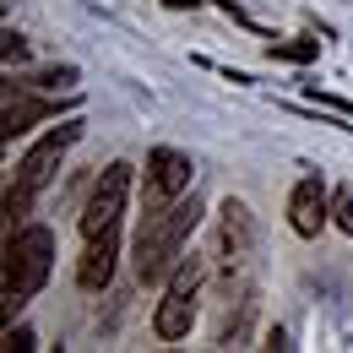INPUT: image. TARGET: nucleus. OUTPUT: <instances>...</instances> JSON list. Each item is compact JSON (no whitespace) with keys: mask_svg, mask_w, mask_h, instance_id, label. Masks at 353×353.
<instances>
[{"mask_svg":"<svg viewBox=\"0 0 353 353\" xmlns=\"http://www.w3.org/2000/svg\"><path fill=\"white\" fill-rule=\"evenodd\" d=\"M196 223H201V201L185 190L169 212H147L141 228H136V277L141 283H163L174 261L185 256V245H190V234H196Z\"/></svg>","mask_w":353,"mask_h":353,"instance_id":"obj_1","label":"nucleus"},{"mask_svg":"<svg viewBox=\"0 0 353 353\" xmlns=\"http://www.w3.org/2000/svg\"><path fill=\"white\" fill-rule=\"evenodd\" d=\"M49 272H54V234H49L44 223L11 228V234H6V272H0L6 299H11V305L33 299V294L49 283Z\"/></svg>","mask_w":353,"mask_h":353,"instance_id":"obj_2","label":"nucleus"},{"mask_svg":"<svg viewBox=\"0 0 353 353\" xmlns=\"http://www.w3.org/2000/svg\"><path fill=\"white\" fill-rule=\"evenodd\" d=\"M201 288H207V256H179L174 272L163 277V299L152 310V337L158 343H179L190 337L196 326V305H201Z\"/></svg>","mask_w":353,"mask_h":353,"instance_id":"obj_3","label":"nucleus"},{"mask_svg":"<svg viewBox=\"0 0 353 353\" xmlns=\"http://www.w3.org/2000/svg\"><path fill=\"white\" fill-rule=\"evenodd\" d=\"M190 185H196V163L179 147H152L147 152V179H141V218L147 212H169Z\"/></svg>","mask_w":353,"mask_h":353,"instance_id":"obj_4","label":"nucleus"},{"mask_svg":"<svg viewBox=\"0 0 353 353\" xmlns=\"http://www.w3.org/2000/svg\"><path fill=\"white\" fill-rule=\"evenodd\" d=\"M131 179H136L131 163H109V169H98V179H92V190H88V207H82V218H77L82 239L120 228V218H125V196H131Z\"/></svg>","mask_w":353,"mask_h":353,"instance_id":"obj_5","label":"nucleus"},{"mask_svg":"<svg viewBox=\"0 0 353 353\" xmlns=\"http://www.w3.org/2000/svg\"><path fill=\"white\" fill-rule=\"evenodd\" d=\"M77 141H82V120H65V125L44 131L28 152H22V158H17V174H11V179H17V185H28V190L39 196L49 179L60 174V163H65V152H71Z\"/></svg>","mask_w":353,"mask_h":353,"instance_id":"obj_6","label":"nucleus"},{"mask_svg":"<svg viewBox=\"0 0 353 353\" xmlns=\"http://www.w3.org/2000/svg\"><path fill=\"white\" fill-rule=\"evenodd\" d=\"M250 250H256V223H250V207L239 196H228L218 207V266L223 277L234 283V272L250 266Z\"/></svg>","mask_w":353,"mask_h":353,"instance_id":"obj_7","label":"nucleus"},{"mask_svg":"<svg viewBox=\"0 0 353 353\" xmlns=\"http://www.w3.org/2000/svg\"><path fill=\"white\" fill-rule=\"evenodd\" d=\"M288 223L299 239H315L321 223H332V190L321 185V174H299V185L288 190Z\"/></svg>","mask_w":353,"mask_h":353,"instance_id":"obj_8","label":"nucleus"},{"mask_svg":"<svg viewBox=\"0 0 353 353\" xmlns=\"http://www.w3.org/2000/svg\"><path fill=\"white\" fill-rule=\"evenodd\" d=\"M114 266H120V228L82 239V256H77V283H82L88 294H103V288L114 283Z\"/></svg>","mask_w":353,"mask_h":353,"instance_id":"obj_9","label":"nucleus"},{"mask_svg":"<svg viewBox=\"0 0 353 353\" xmlns=\"http://www.w3.org/2000/svg\"><path fill=\"white\" fill-rule=\"evenodd\" d=\"M60 109H71V103H60V98H28V82H17L6 92V141L28 136L39 120H54Z\"/></svg>","mask_w":353,"mask_h":353,"instance_id":"obj_10","label":"nucleus"},{"mask_svg":"<svg viewBox=\"0 0 353 353\" xmlns=\"http://www.w3.org/2000/svg\"><path fill=\"white\" fill-rule=\"evenodd\" d=\"M266 54H272V60H288V65H310V60L321 54V39H272Z\"/></svg>","mask_w":353,"mask_h":353,"instance_id":"obj_11","label":"nucleus"},{"mask_svg":"<svg viewBox=\"0 0 353 353\" xmlns=\"http://www.w3.org/2000/svg\"><path fill=\"white\" fill-rule=\"evenodd\" d=\"M28 88H39V92H71V88H77V65H49V71H39V77H28Z\"/></svg>","mask_w":353,"mask_h":353,"instance_id":"obj_12","label":"nucleus"},{"mask_svg":"<svg viewBox=\"0 0 353 353\" xmlns=\"http://www.w3.org/2000/svg\"><path fill=\"white\" fill-rule=\"evenodd\" d=\"M305 98L315 103V109H326V114H337V120H353V98H343V92H326L321 82H310Z\"/></svg>","mask_w":353,"mask_h":353,"instance_id":"obj_13","label":"nucleus"},{"mask_svg":"<svg viewBox=\"0 0 353 353\" xmlns=\"http://www.w3.org/2000/svg\"><path fill=\"white\" fill-rule=\"evenodd\" d=\"M332 223L353 234V190H332Z\"/></svg>","mask_w":353,"mask_h":353,"instance_id":"obj_14","label":"nucleus"},{"mask_svg":"<svg viewBox=\"0 0 353 353\" xmlns=\"http://www.w3.org/2000/svg\"><path fill=\"white\" fill-rule=\"evenodd\" d=\"M33 348V332H28V326H11V332H6V353H28Z\"/></svg>","mask_w":353,"mask_h":353,"instance_id":"obj_15","label":"nucleus"},{"mask_svg":"<svg viewBox=\"0 0 353 353\" xmlns=\"http://www.w3.org/2000/svg\"><path fill=\"white\" fill-rule=\"evenodd\" d=\"M6 65H11V60H28V44H22V33H6Z\"/></svg>","mask_w":353,"mask_h":353,"instance_id":"obj_16","label":"nucleus"},{"mask_svg":"<svg viewBox=\"0 0 353 353\" xmlns=\"http://www.w3.org/2000/svg\"><path fill=\"white\" fill-rule=\"evenodd\" d=\"M163 6H169V11H196L201 0H163Z\"/></svg>","mask_w":353,"mask_h":353,"instance_id":"obj_17","label":"nucleus"}]
</instances>
